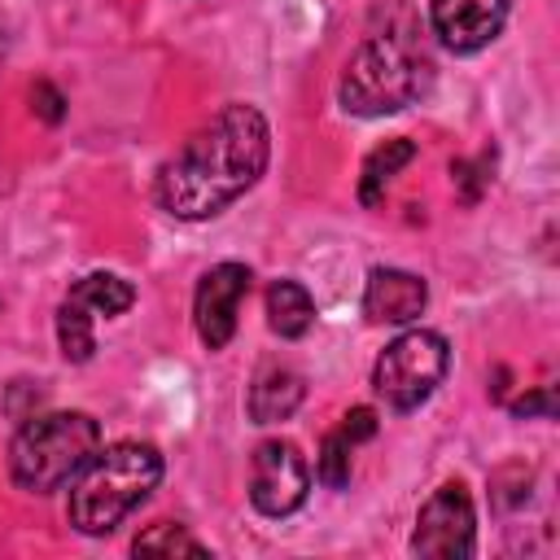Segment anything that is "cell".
Here are the masks:
<instances>
[{"mask_svg": "<svg viewBox=\"0 0 560 560\" xmlns=\"http://www.w3.org/2000/svg\"><path fill=\"white\" fill-rule=\"evenodd\" d=\"M306 490H311V464L306 455L284 442V438H271L254 451V464H249V503L262 512V516H289L306 503Z\"/></svg>", "mask_w": 560, "mask_h": 560, "instance_id": "6", "label": "cell"}, {"mask_svg": "<svg viewBox=\"0 0 560 560\" xmlns=\"http://www.w3.org/2000/svg\"><path fill=\"white\" fill-rule=\"evenodd\" d=\"M70 298L96 319V315H105V319H114V315H122L131 302H136V289L122 280V276H114V271H92V276H83L74 289H70Z\"/></svg>", "mask_w": 560, "mask_h": 560, "instance_id": "14", "label": "cell"}, {"mask_svg": "<svg viewBox=\"0 0 560 560\" xmlns=\"http://www.w3.org/2000/svg\"><path fill=\"white\" fill-rule=\"evenodd\" d=\"M350 446H359V442H368L372 433H376V411L372 407H354V411H346V420H341V429H337Z\"/></svg>", "mask_w": 560, "mask_h": 560, "instance_id": "18", "label": "cell"}, {"mask_svg": "<svg viewBox=\"0 0 560 560\" xmlns=\"http://www.w3.org/2000/svg\"><path fill=\"white\" fill-rule=\"evenodd\" d=\"M411 158H416V144H411L407 136H394V140L376 144V149L368 153V162H363V175H359V201H363V206H376V201L385 197L389 179H394Z\"/></svg>", "mask_w": 560, "mask_h": 560, "instance_id": "13", "label": "cell"}, {"mask_svg": "<svg viewBox=\"0 0 560 560\" xmlns=\"http://www.w3.org/2000/svg\"><path fill=\"white\" fill-rule=\"evenodd\" d=\"M306 385L293 368H267L254 385H249V416L254 424H276V420H289L302 402Z\"/></svg>", "mask_w": 560, "mask_h": 560, "instance_id": "11", "label": "cell"}, {"mask_svg": "<svg viewBox=\"0 0 560 560\" xmlns=\"http://www.w3.org/2000/svg\"><path fill=\"white\" fill-rule=\"evenodd\" d=\"M271 158L267 118L254 105H223L206 127H197L179 153L158 171L153 197L175 219H214L241 192L258 184Z\"/></svg>", "mask_w": 560, "mask_h": 560, "instance_id": "1", "label": "cell"}, {"mask_svg": "<svg viewBox=\"0 0 560 560\" xmlns=\"http://www.w3.org/2000/svg\"><path fill=\"white\" fill-rule=\"evenodd\" d=\"M311 319H315V302L298 280H276L267 289V324H271L276 337L293 341V337H302L311 328Z\"/></svg>", "mask_w": 560, "mask_h": 560, "instance_id": "12", "label": "cell"}, {"mask_svg": "<svg viewBox=\"0 0 560 560\" xmlns=\"http://www.w3.org/2000/svg\"><path fill=\"white\" fill-rule=\"evenodd\" d=\"M446 368H451L446 337L433 328H411L381 350V359L372 368V385L394 411H416L442 385Z\"/></svg>", "mask_w": 560, "mask_h": 560, "instance_id": "5", "label": "cell"}, {"mask_svg": "<svg viewBox=\"0 0 560 560\" xmlns=\"http://www.w3.org/2000/svg\"><path fill=\"white\" fill-rule=\"evenodd\" d=\"M433 83V57L420 39V26L407 9L385 18V26H372L354 57L346 61V74L337 83V101L346 114L381 118L416 105Z\"/></svg>", "mask_w": 560, "mask_h": 560, "instance_id": "2", "label": "cell"}, {"mask_svg": "<svg viewBox=\"0 0 560 560\" xmlns=\"http://www.w3.org/2000/svg\"><path fill=\"white\" fill-rule=\"evenodd\" d=\"M162 481V451L149 442H114L96 446V455L74 472L70 486V525L79 534H109L131 516L153 486Z\"/></svg>", "mask_w": 560, "mask_h": 560, "instance_id": "3", "label": "cell"}, {"mask_svg": "<svg viewBox=\"0 0 560 560\" xmlns=\"http://www.w3.org/2000/svg\"><path fill=\"white\" fill-rule=\"evenodd\" d=\"M31 101H35V109H39V118H44V122H61V114H66L61 105H66V101H61V92H57L52 83H35Z\"/></svg>", "mask_w": 560, "mask_h": 560, "instance_id": "19", "label": "cell"}, {"mask_svg": "<svg viewBox=\"0 0 560 560\" xmlns=\"http://www.w3.org/2000/svg\"><path fill=\"white\" fill-rule=\"evenodd\" d=\"M0 57H4V22H0Z\"/></svg>", "mask_w": 560, "mask_h": 560, "instance_id": "21", "label": "cell"}, {"mask_svg": "<svg viewBox=\"0 0 560 560\" xmlns=\"http://www.w3.org/2000/svg\"><path fill=\"white\" fill-rule=\"evenodd\" d=\"M249 267L245 262H219L201 276L197 298H192V324L197 337L206 341V350H223L236 332V311L249 293Z\"/></svg>", "mask_w": 560, "mask_h": 560, "instance_id": "8", "label": "cell"}, {"mask_svg": "<svg viewBox=\"0 0 560 560\" xmlns=\"http://www.w3.org/2000/svg\"><path fill=\"white\" fill-rule=\"evenodd\" d=\"M57 341H61V354H66L70 363H88L92 350H96L92 315H88L74 298H66V302L57 306Z\"/></svg>", "mask_w": 560, "mask_h": 560, "instance_id": "15", "label": "cell"}, {"mask_svg": "<svg viewBox=\"0 0 560 560\" xmlns=\"http://www.w3.org/2000/svg\"><path fill=\"white\" fill-rule=\"evenodd\" d=\"M131 551L136 556H206V542H197L184 525L162 521V525H149L144 534H136Z\"/></svg>", "mask_w": 560, "mask_h": 560, "instance_id": "16", "label": "cell"}, {"mask_svg": "<svg viewBox=\"0 0 560 560\" xmlns=\"http://www.w3.org/2000/svg\"><path fill=\"white\" fill-rule=\"evenodd\" d=\"M472 534H477L472 499H468V490L459 481H446L420 508L416 534H411V551L424 556V560H464V556H472Z\"/></svg>", "mask_w": 560, "mask_h": 560, "instance_id": "7", "label": "cell"}, {"mask_svg": "<svg viewBox=\"0 0 560 560\" xmlns=\"http://www.w3.org/2000/svg\"><path fill=\"white\" fill-rule=\"evenodd\" d=\"M429 306V284L402 267H372L363 284V315L372 324H411Z\"/></svg>", "mask_w": 560, "mask_h": 560, "instance_id": "10", "label": "cell"}, {"mask_svg": "<svg viewBox=\"0 0 560 560\" xmlns=\"http://www.w3.org/2000/svg\"><path fill=\"white\" fill-rule=\"evenodd\" d=\"M429 22L451 52H477L503 31L508 0H429Z\"/></svg>", "mask_w": 560, "mask_h": 560, "instance_id": "9", "label": "cell"}, {"mask_svg": "<svg viewBox=\"0 0 560 560\" xmlns=\"http://www.w3.org/2000/svg\"><path fill=\"white\" fill-rule=\"evenodd\" d=\"M350 442L332 429L328 438H324V446H319V459H315V477L328 486V490H341L346 481H350Z\"/></svg>", "mask_w": 560, "mask_h": 560, "instance_id": "17", "label": "cell"}, {"mask_svg": "<svg viewBox=\"0 0 560 560\" xmlns=\"http://www.w3.org/2000/svg\"><path fill=\"white\" fill-rule=\"evenodd\" d=\"M96 446H101V424L88 411L31 416L9 442V477L31 494L61 490L96 455Z\"/></svg>", "mask_w": 560, "mask_h": 560, "instance_id": "4", "label": "cell"}, {"mask_svg": "<svg viewBox=\"0 0 560 560\" xmlns=\"http://www.w3.org/2000/svg\"><path fill=\"white\" fill-rule=\"evenodd\" d=\"M516 416H534V411H542V416H551V394L547 389H538V394H529V398H521L516 407H512Z\"/></svg>", "mask_w": 560, "mask_h": 560, "instance_id": "20", "label": "cell"}]
</instances>
